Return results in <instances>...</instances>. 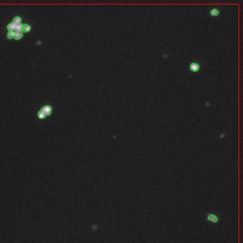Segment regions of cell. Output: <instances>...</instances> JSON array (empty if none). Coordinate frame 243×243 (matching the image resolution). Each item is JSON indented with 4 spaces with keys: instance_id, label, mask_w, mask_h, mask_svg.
Segmentation results:
<instances>
[{
    "instance_id": "6",
    "label": "cell",
    "mask_w": 243,
    "mask_h": 243,
    "mask_svg": "<svg viewBox=\"0 0 243 243\" xmlns=\"http://www.w3.org/2000/svg\"><path fill=\"white\" fill-rule=\"evenodd\" d=\"M31 26L29 24H23V26H22V32L23 34L31 31Z\"/></svg>"
},
{
    "instance_id": "2",
    "label": "cell",
    "mask_w": 243,
    "mask_h": 243,
    "mask_svg": "<svg viewBox=\"0 0 243 243\" xmlns=\"http://www.w3.org/2000/svg\"><path fill=\"white\" fill-rule=\"evenodd\" d=\"M183 67H184V71L189 72H198L202 68V63L200 61H189L185 62L183 64Z\"/></svg>"
},
{
    "instance_id": "1",
    "label": "cell",
    "mask_w": 243,
    "mask_h": 243,
    "mask_svg": "<svg viewBox=\"0 0 243 243\" xmlns=\"http://www.w3.org/2000/svg\"><path fill=\"white\" fill-rule=\"evenodd\" d=\"M22 18L20 15L14 16V18L7 25V29H8V34H7V38L8 39H13V40H20L23 37V32H22Z\"/></svg>"
},
{
    "instance_id": "5",
    "label": "cell",
    "mask_w": 243,
    "mask_h": 243,
    "mask_svg": "<svg viewBox=\"0 0 243 243\" xmlns=\"http://www.w3.org/2000/svg\"><path fill=\"white\" fill-rule=\"evenodd\" d=\"M220 13V10L219 8H212L210 10V15L211 16H219Z\"/></svg>"
},
{
    "instance_id": "4",
    "label": "cell",
    "mask_w": 243,
    "mask_h": 243,
    "mask_svg": "<svg viewBox=\"0 0 243 243\" xmlns=\"http://www.w3.org/2000/svg\"><path fill=\"white\" fill-rule=\"evenodd\" d=\"M207 220L210 222H218L219 221V218H218V215L216 214L215 212H208V215H207Z\"/></svg>"
},
{
    "instance_id": "3",
    "label": "cell",
    "mask_w": 243,
    "mask_h": 243,
    "mask_svg": "<svg viewBox=\"0 0 243 243\" xmlns=\"http://www.w3.org/2000/svg\"><path fill=\"white\" fill-rule=\"evenodd\" d=\"M52 111H53V106L50 104H47L45 105H43L42 108L38 110L37 118L39 120H44V119H46L47 117L50 116L51 114H52Z\"/></svg>"
}]
</instances>
